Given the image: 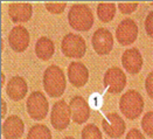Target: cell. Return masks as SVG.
<instances>
[{"instance_id":"cell-1","label":"cell","mask_w":153,"mask_h":139,"mask_svg":"<svg viewBox=\"0 0 153 139\" xmlns=\"http://www.w3.org/2000/svg\"><path fill=\"white\" fill-rule=\"evenodd\" d=\"M67 87L63 70L57 65H49L43 73V88L51 97H60Z\"/></svg>"},{"instance_id":"cell-2","label":"cell","mask_w":153,"mask_h":139,"mask_svg":"<svg viewBox=\"0 0 153 139\" xmlns=\"http://www.w3.org/2000/svg\"><path fill=\"white\" fill-rule=\"evenodd\" d=\"M68 22L78 32H87L94 25V14L85 4H75L68 13Z\"/></svg>"},{"instance_id":"cell-3","label":"cell","mask_w":153,"mask_h":139,"mask_svg":"<svg viewBox=\"0 0 153 139\" xmlns=\"http://www.w3.org/2000/svg\"><path fill=\"white\" fill-rule=\"evenodd\" d=\"M144 98L136 90L126 91L119 100V109L128 119H136L144 110Z\"/></svg>"},{"instance_id":"cell-4","label":"cell","mask_w":153,"mask_h":139,"mask_svg":"<svg viewBox=\"0 0 153 139\" xmlns=\"http://www.w3.org/2000/svg\"><path fill=\"white\" fill-rule=\"evenodd\" d=\"M26 108L29 117L34 120H42L49 111L48 101L41 91H34L28 96Z\"/></svg>"},{"instance_id":"cell-5","label":"cell","mask_w":153,"mask_h":139,"mask_svg":"<svg viewBox=\"0 0 153 139\" xmlns=\"http://www.w3.org/2000/svg\"><path fill=\"white\" fill-rule=\"evenodd\" d=\"M61 51L67 57L71 59H82L87 51V43L85 40L81 35L74 33L67 34L62 40Z\"/></svg>"},{"instance_id":"cell-6","label":"cell","mask_w":153,"mask_h":139,"mask_svg":"<svg viewBox=\"0 0 153 139\" xmlns=\"http://www.w3.org/2000/svg\"><path fill=\"white\" fill-rule=\"evenodd\" d=\"M70 118H71V109L70 105L67 104L65 101L61 100L53 105L51 112V126L55 130L59 131L65 130L69 126Z\"/></svg>"},{"instance_id":"cell-7","label":"cell","mask_w":153,"mask_h":139,"mask_svg":"<svg viewBox=\"0 0 153 139\" xmlns=\"http://www.w3.org/2000/svg\"><path fill=\"white\" fill-rule=\"evenodd\" d=\"M103 83H104V88L108 90V92L117 95L122 92L126 85L125 73L118 67H111L105 71Z\"/></svg>"},{"instance_id":"cell-8","label":"cell","mask_w":153,"mask_h":139,"mask_svg":"<svg viewBox=\"0 0 153 139\" xmlns=\"http://www.w3.org/2000/svg\"><path fill=\"white\" fill-rule=\"evenodd\" d=\"M102 127L106 136L110 138H119L125 133L126 124L118 114L109 112L105 114V118L102 120Z\"/></svg>"},{"instance_id":"cell-9","label":"cell","mask_w":153,"mask_h":139,"mask_svg":"<svg viewBox=\"0 0 153 139\" xmlns=\"http://www.w3.org/2000/svg\"><path fill=\"white\" fill-rule=\"evenodd\" d=\"M94 51L97 55H108L114 48V36L106 28H98L91 39Z\"/></svg>"},{"instance_id":"cell-10","label":"cell","mask_w":153,"mask_h":139,"mask_svg":"<svg viewBox=\"0 0 153 139\" xmlns=\"http://www.w3.org/2000/svg\"><path fill=\"white\" fill-rule=\"evenodd\" d=\"M138 36V26L132 19H124L116 29V39L122 46L132 45Z\"/></svg>"},{"instance_id":"cell-11","label":"cell","mask_w":153,"mask_h":139,"mask_svg":"<svg viewBox=\"0 0 153 139\" xmlns=\"http://www.w3.org/2000/svg\"><path fill=\"white\" fill-rule=\"evenodd\" d=\"M30 36L28 30L22 26H16L13 27V29L8 34V42L10 46L14 51L16 53H22L25 51L29 46Z\"/></svg>"},{"instance_id":"cell-12","label":"cell","mask_w":153,"mask_h":139,"mask_svg":"<svg viewBox=\"0 0 153 139\" xmlns=\"http://www.w3.org/2000/svg\"><path fill=\"white\" fill-rule=\"evenodd\" d=\"M69 105H70V109H71V119L76 124H83L89 119V103L85 101L82 96L73 97L70 103H69Z\"/></svg>"},{"instance_id":"cell-13","label":"cell","mask_w":153,"mask_h":139,"mask_svg":"<svg viewBox=\"0 0 153 139\" xmlns=\"http://www.w3.org/2000/svg\"><path fill=\"white\" fill-rule=\"evenodd\" d=\"M24 132L25 123L16 114L10 116L2 123V136L5 139H19L22 137Z\"/></svg>"},{"instance_id":"cell-14","label":"cell","mask_w":153,"mask_h":139,"mask_svg":"<svg viewBox=\"0 0 153 139\" xmlns=\"http://www.w3.org/2000/svg\"><path fill=\"white\" fill-rule=\"evenodd\" d=\"M143 56L137 48L126 49L122 55V64L124 69L131 75L138 74L143 68Z\"/></svg>"},{"instance_id":"cell-15","label":"cell","mask_w":153,"mask_h":139,"mask_svg":"<svg viewBox=\"0 0 153 139\" xmlns=\"http://www.w3.org/2000/svg\"><path fill=\"white\" fill-rule=\"evenodd\" d=\"M69 83L76 88H82L88 83L89 70L81 62H71L68 67Z\"/></svg>"},{"instance_id":"cell-16","label":"cell","mask_w":153,"mask_h":139,"mask_svg":"<svg viewBox=\"0 0 153 139\" xmlns=\"http://www.w3.org/2000/svg\"><path fill=\"white\" fill-rule=\"evenodd\" d=\"M8 15L13 22H27L33 15V7L28 2H13L8 6Z\"/></svg>"},{"instance_id":"cell-17","label":"cell","mask_w":153,"mask_h":139,"mask_svg":"<svg viewBox=\"0 0 153 139\" xmlns=\"http://www.w3.org/2000/svg\"><path fill=\"white\" fill-rule=\"evenodd\" d=\"M27 82L24 77L21 76H13L8 81L7 87H6V92L7 96L14 102L21 101L27 94Z\"/></svg>"},{"instance_id":"cell-18","label":"cell","mask_w":153,"mask_h":139,"mask_svg":"<svg viewBox=\"0 0 153 139\" xmlns=\"http://www.w3.org/2000/svg\"><path fill=\"white\" fill-rule=\"evenodd\" d=\"M55 53L54 42L47 36H41L35 43V54L40 60L48 61Z\"/></svg>"},{"instance_id":"cell-19","label":"cell","mask_w":153,"mask_h":139,"mask_svg":"<svg viewBox=\"0 0 153 139\" xmlns=\"http://www.w3.org/2000/svg\"><path fill=\"white\" fill-rule=\"evenodd\" d=\"M116 15L114 2H101L97 5V16L102 22H110Z\"/></svg>"},{"instance_id":"cell-20","label":"cell","mask_w":153,"mask_h":139,"mask_svg":"<svg viewBox=\"0 0 153 139\" xmlns=\"http://www.w3.org/2000/svg\"><path fill=\"white\" fill-rule=\"evenodd\" d=\"M27 139H51V132L46 125L35 124L29 129Z\"/></svg>"},{"instance_id":"cell-21","label":"cell","mask_w":153,"mask_h":139,"mask_svg":"<svg viewBox=\"0 0 153 139\" xmlns=\"http://www.w3.org/2000/svg\"><path fill=\"white\" fill-rule=\"evenodd\" d=\"M82 139H103L102 132L95 124H88L82 130Z\"/></svg>"},{"instance_id":"cell-22","label":"cell","mask_w":153,"mask_h":139,"mask_svg":"<svg viewBox=\"0 0 153 139\" xmlns=\"http://www.w3.org/2000/svg\"><path fill=\"white\" fill-rule=\"evenodd\" d=\"M141 127L149 137L153 138V111H149L144 114L141 119Z\"/></svg>"},{"instance_id":"cell-23","label":"cell","mask_w":153,"mask_h":139,"mask_svg":"<svg viewBox=\"0 0 153 139\" xmlns=\"http://www.w3.org/2000/svg\"><path fill=\"white\" fill-rule=\"evenodd\" d=\"M45 6H46L47 11L51 14H61L67 8L65 2H46Z\"/></svg>"},{"instance_id":"cell-24","label":"cell","mask_w":153,"mask_h":139,"mask_svg":"<svg viewBox=\"0 0 153 139\" xmlns=\"http://www.w3.org/2000/svg\"><path fill=\"white\" fill-rule=\"evenodd\" d=\"M118 8L123 14H131L138 8L137 2H119Z\"/></svg>"},{"instance_id":"cell-25","label":"cell","mask_w":153,"mask_h":139,"mask_svg":"<svg viewBox=\"0 0 153 139\" xmlns=\"http://www.w3.org/2000/svg\"><path fill=\"white\" fill-rule=\"evenodd\" d=\"M145 30L147 35L153 39V11L149 13L145 19Z\"/></svg>"},{"instance_id":"cell-26","label":"cell","mask_w":153,"mask_h":139,"mask_svg":"<svg viewBox=\"0 0 153 139\" xmlns=\"http://www.w3.org/2000/svg\"><path fill=\"white\" fill-rule=\"evenodd\" d=\"M145 89H146V92L147 95L150 96V98L153 100V71H151L147 77H146V81H145Z\"/></svg>"},{"instance_id":"cell-27","label":"cell","mask_w":153,"mask_h":139,"mask_svg":"<svg viewBox=\"0 0 153 139\" xmlns=\"http://www.w3.org/2000/svg\"><path fill=\"white\" fill-rule=\"evenodd\" d=\"M126 139H145V137H144V135L141 133L139 130L132 129V130H130L128 132Z\"/></svg>"},{"instance_id":"cell-28","label":"cell","mask_w":153,"mask_h":139,"mask_svg":"<svg viewBox=\"0 0 153 139\" xmlns=\"http://www.w3.org/2000/svg\"><path fill=\"white\" fill-rule=\"evenodd\" d=\"M6 114H7V104L4 101V98H1V117H2V119Z\"/></svg>"},{"instance_id":"cell-29","label":"cell","mask_w":153,"mask_h":139,"mask_svg":"<svg viewBox=\"0 0 153 139\" xmlns=\"http://www.w3.org/2000/svg\"><path fill=\"white\" fill-rule=\"evenodd\" d=\"M4 83H5V75L4 73H1V87H4Z\"/></svg>"},{"instance_id":"cell-30","label":"cell","mask_w":153,"mask_h":139,"mask_svg":"<svg viewBox=\"0 0 153 139\" xmlns=\"http://www.w3.org/2000/svg\"><path fill=\"white\" fill-rule=\"evenodd\" d=\"M64 139H75V138H73V137H65Z\"/></svg>"}]
</instances>
